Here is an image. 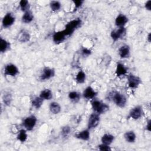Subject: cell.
<instances>
[{
  "mask_svg": "<svg viewBox=\"0 0 151 151\" xmlns=\"http://www.w3.org/2000/svg\"><path fill=\"white\" fill-rule=\"evenodd\" d=\"M107 99L113 101L116 106L120 108H124L127 104V98L122 93L117 91H111L106 97Z\"/></svg>",
  "mask_w": 151,
  "mask_h": 151,
  "instance_id": "6da1fadb",
  "label": "cell"
},
{
  "mask_svg": "<svg viewBox=\"0 0 151 151\" xmlns=\"http://www.w3.org/2000/svg\"><path fill=\"white\" fill-rule=\"evenodd\" d=\"M91 106L94 112L100 115L106 113L110 108L107 104L96 98L91 101Z\"/></svg>",
  "mask_w": 151,
  "mask_h": 151,
  "instance_id": "7a4b0ae2",
  "label": "cell"
},
{
  "mask_svg": "<svg viewBox=\"0 0 151 151\" xmlns=\"http://www.w3.org/2000/svg\"><path fill=\"white\" fill-rule=\"evenodd\" d=\"M82 23H83L82 20L79 18H75L69 21L65 25V28L63 29V31L64 32L65 35L67 37H69L71 35L77 28L81 27V25H82Z\"/></svg>",
  "mask_w": 151,
  "mask_h": 151,
  "instance_id": "3957f363",
  "label": "cell"
},
{
  "mask_svg": "<svg viewBox=\"0 0 151 151\" xmlns=\"http://www.w3.org/2000/svg\"><path fill=\"white\" fill-rule=\"evenodd\" d=\"M37 122V118L34 114L26 117L22 121V126L27 131H32L35 127Z\"/></svg>",
  "mask_w": 151,
  "mask_h": 151,
  "instance_id": "277c9868",
  "label": "cell"
},
{
  "mask_svg": "<svg viewBox=\"0 0 151 151\" xmlns=\"http://www.w3.org/2000/svg\"><path fill=\"white\" fill-rule=\"evenodd\" d=\"M142 80L139 77L132 73H130L127 76V84L131 89H136L141 84Z\"/></svg>",
  "mask_w": 151,
  "mask_h": 151,
  "instance_id": "5b68a950",
  "label": "cell"
},
{
  "mask_svg": "<svg viewBox=\"0 0 151 151\" xmlns=\"http://www.w3.org/2000/svg\"><path fill=\"white\" fill-rule=\"evenodd\" d=\"M144 115L143 109L140 105H137L132 108L129 113L128 119H132L137 120L142 118Z\"/></svg>",
  "mask_w": 151,
  "mask_h": 151,
  "instance_id": "8992f818",
  "label": "cell"
},
{
  "mask_svg": "<svg viewBox=\"0 0 151 151\" xmlns=\"http://www.w3.org/2000/svg\"><path fill=\"white\" fill-rule=\"evenodd\" d=\"M55 74V71L53 68L49 67H44L40 76V80L45 81L54 77Z\"/></svg>",
  "mask_w": 151,
  "mask_h": 151,
  "instance_id": "52a82bcc",
  "label": "cell"
},
{
  "mask_svg": "<svg viewBox=\"0 0 151 151\" xmlns=\"http://www.w3.org/2000/svg\"><path fill=\"white\" fill-rule=\"evenodd\" d=\"M126 28L124 27H119L113 29L110 32V37L114 42L123 38L126 34Z\"/></svg>",
  "mask_w": 151,
  "mask_h": 151,
  "instance_id": "ba28073f",
  "label": "cell"
},
{
  "mask_svg": "<svg viewBox=\"0 0 151 151\" xmlns=\"http://www.w3.org/2000/svg\"><path fill=\"white\" fill-rule=\"evenodd\" d=\"M19 73L18 68L13 63H8L4 66V74L6 76L15 77L19 74Z\"/></svg>",
  "mask_w": 151,
  "mask_h": 151,
  "instance_id": "9c48e42d",
  "label": "cell"
},
{
  "mask_svg": "<svg viewBox=\"0 0 151 151\" xmlns=\"http://www.w3.org/2000/svg\"><path fill=\"white\" fill-rule=\"evenodd\" d=\"M100 122V114L96 113H93L91 114L88 119L87 128L90 130L98 126Z\"/></svg>",
  "mask_w": 151,
  "mask_h": 151,
  "instance_id": "30bf717a",
  "label": "cell"
},
{
  "mask_svg": "<svg viewBox=\"0 0 151 151\" xmlns=\"http://www.w3.org/2000/svg\"><path fill=\"white\" fill-rule=\"evenodd\" d=\"M15 21V17L11 12H7L2 19V26L4 28L11 27Z\"/></svg>",
  "mask_w": 151,
  "mask_h": 151,
  "instance_id": "8fae6325",
  "label": "cell"
},
{
  "mask_svg": "<svg viewBox=\"0 0 151 151\" xmlns=\"http://www.w3.org/2000/svg\"><path fill=\"white\" fill-rule=\"evenodd\" d=\"M97 94L98 93L90 86L86 87L82 93L83 98L88 100H92L95 99Z\"/></svg>",
  "mask_w": 151,
  "mask_h": 151,
  "instance_id": "7c38bea8",
  "label": "cell"
},
{
  "mask_svg": "<svg viewBox=\"0 0 151 151\" xmlns=\"http://www.w3.org/2000/svg\"><path fill=\"white\" fill-rule=\"evenodd\" d=\"M17 39L18 41L21 43H25L28 42L31 39V35L29 32L26 29H21L18 34L17 36Z\"/></svg>",
  "mask_w": 151,
  "mask_h": 151,
  "instance_id": "4fadbf2b",
  "label": "cell"
},
{
  "mask_svg": "<svg viewBox=\"0 0 151 151\" xmlns=\"http://www.w3.org/2000/svg\"><path fill=\"white\" fill-rule=\"evenodd\" d=\"M129 21L128 17L123 14H119L115 18L114 24L115 25L119 28V27H124L126 24Z\"/></svg>",
  "mask_w": 151,
  "mask_h": 151,
  "instance_id": "5bb4252c",
  "label": "cell"
},
{
  "mask_svg": "<svg viewBox=\"0 0 151 151\" xmlns=\"http://www.w3.org/2000/svg\"><path fill=\"white\" fill-rule=\"evenodd\" d=\"M66 37L67 36L63 30L57 31L52 35V41L55 44L58 45L63 43L65 41Z\"/></svg>",
  "mask_w": 151,
  "mask_h": 151,
  "instance_id": "9a60e30c",
  "label": "cell"
},
{
  "mask_svg": "<svg viewBox=\"0 0 151 151\" xmlns=\"http://www.w3.org/2000/svg\"><path fill=\"white\" fill-rule=\"evenodd\" d=\"M119 55L121 58H127L130 55V48L128 45H123L118 50Z\"/></svg>",
  "mask_w": 151,
  "mask_h": 151,
  "instance_id": "2e32d148",
  "label": "cell"
},
{
  "mask_svg": "<svg viewBox=\"0 0 151 151\" xmlns=\"http://www.w3.org/2000/svg\"><path fill=\"white\" fill-rule=\"evenodd\" d=\"M127 73V68L122 63H117L116 64L115 74L117 77H120L126 75Z\"/></svg>",
  "mask_w": 151,
  "mask_h": 151,
  "instance_id": "e0dca14e",
  "label": "cell"
},
{
  "mask_svg": "<svg viewBox=\"0 0 151 151\" xmlns=\"http://www.w3.org/2000/svg\"><path fill=\"white\" fill-rule=\"evenodd\" d=\"M75 137L83 141H88L90 137V130L87 128L86 129H84L81 131L78 132L75 134Z\"/></svg>",
  "mask_w": 151,
  "mask_h": 151,
  "instance_id": "ac0fdd59",
  "label": "cell"
},
{
  "mask_svg": "<svg viewBox=\"0 0 151 151\" xmlns=\"http://www.w3.org/2000/svg\"><path fill=\"white\" fill-rule=\"evenodd\" d=\"M124 140L129 143H133L136 140V134L133 130L126 132L123 135Z\"/></svg>",
  "mask_w": 151,
  "mask_h": 151,
  "instance_id": "d6986e66",
  "label": "cell"
},
{
  "mask_svg": "<svg viewBox=\"0 0 151 151\" xmlns=\"http://www.w3.org/2000/svg\"><path fill=\"white\" fill-rule=\"evenodd\" d=\"M50 111L53 114H58L61 111L60 104L56 101H52L49 104Z\"/></svg>",
  "mask_w": 151,
  "mask_h": 151,
  "instance_id": "ffe728a7",
  "label": "cell"
},
{
  "mask_svg": "<svg viewBox=\"0 0 151 151\" xmlns=\"http://www.w3.org/2000/svg\"><path fill=\"white\" fill-rule=\"evenodd\" d=\"M44 101V100L42 99H41L39 96H34L31 100V106L35 109H39L42 106Z\"/></svg>",
  "mask_w": 151,
  "mask_h": 151,
  "instance_id": "44dd1931",
  "label": "cell"
},
{
  "mask_svg": "<svg viewBox=\"0 0 151 151\" xmlns=\"http://www.w3.org/2000/svg\"><path fill=\"white\" fill-rule=\"evenodd\" d=\"M11 48V43L1 37L0 38V51L1 53H5Z\"/></svg>",
  "mask_w": 151,
  "mask_h": 151,
  "instance_id": "7402d4cb",
  "label": "cell"
},
{
  "mask_svg": "<svg viewBox=\"0 0 151 151\" xmlns=\"http://www.w3.org/2000/svg\"><path fill=\"white\" fill-rule=\"evenodd\" d=\"M39 96L44 100H50L52 98L53 94L50 89L45 88L41 91Z\"/></svg>",
  "mask_w": 151,
  "mask_h": 151,
  "instance_id": "603a6c76",
  "label": "cell"
},
{
  "mask_svg": "<svg viewBox=\"0 0 151 151\" xmlns=\"http://www.w3.org/2000/svg\"><path fill=\"white\" fill-rule=\"evenodd\" d=\"M115 137L110 133H105L101 137V142L102 143L110 145L114 140Z\"/></svg>",
  "mask_w": 151,
  "mask_h": 151,
  "instance_id": "cb8c5ba5",
  "label": "cell"
},
{
  "mask_svg": "<svg viewBox=\"0 0 151 151\" xmlns=\"http://www.w3.org/2000/svg\"><path fill=\"white\" fill-rule=\"evenodd\" d=\"M34 19V15L32 12L29 10L24 13L21 17V21L23 23L29 24Z\"/></svg>",
  "mask_w": 151,
  "mask_h": 151,
  "instance_id": "d4e9b609",
  "label": "cell"
},
{
  "mask_svg": "<svg viewBox=\"0 0 151 151\" xmlns=\"http://www.w3.org/2000/svg\"><path fill=\"white\" fill-rule=\"evenodd\" d=\"M68 97L71 102L77 103L80 101L81 99V94L77 91H71L69 92Z\"/></svg>",
  "mask_w": 151,
  "mask_h": 151,
  "instance_id": "484cf974",
  "label": "cell"
},
{
  "mask_svg": "<svg viewBox=\"0 0 151 151\" xmlns=\"http://www.w3.org/2000/svg\"><path fill=\"white\" fill-rule=\"evenodd\" d=\"M27 130L25 129H20L17 134V139L18 141L21 143H24L27 141L28 139V134H27Z\"/></svg>",
  "mask_w": 151,
  "mask_h": 151,
  "instance_id": "4316f807",
  "label": "cell"
},
{
  "mask_svg": "<svg viewBox=\"0 0 151 151\" xmlns=\"http://www.w3.org/2000/svg\"><path fill=\"white\" fill-rule=\"evenodd\" d=\"M76 81L77 84H83L86 80V74L81 70H79L75 77Z\"/></svg>",
  "mask_w": 151,
  "mask_h": 151,
  "instance_id": "83f0119b",
  "label": "cell"
},
{
  "mask_svg": "<svg viewBox=\"0 0 151 151\" xmlns=\"http://www.w3.org/2000/svg\"><path fill=\"white\" fill-rule=\"evenodd\" d=\"M2 99L4 104L6 106H9L12 100V96L11 93L9 92H5L2 95Z\"/></svg>",
  "mask_w": 151,
  "mask_h": 151,
  "instance_id": "f1b7e54d",
  "label": "cell"
},
{
  "mask_svg": "<svg viewBox=\"0 0 151 151\" xmlns=\"http://www.w3.org/2000/svg\"><path fill=\"white\" fill-rule=\"evenodd\" d=\"M71 129L70 126L65 125L63 126L62 128L61 129V136L62 138L64 139H67L71 133Z\"/></svg>",
  "mask_w": 151,
  "mask_h": 151,
  "instance_id": "f546056e",
  "label": "cell"
},
{
  "mask_svg": "<svg viewBox=\"0 0 151 151\" xmlns=\"http://www.w3.org/2000/svg\"><path fill=\"white\" fill-rule=\"evenodd\" d=\"M19 6L20 9L22 12H26L29 11L30 8V4L28 1L27 0H21L19 2Z\"/></svg>",
  "mask_w": 151,
  "mask_h": 151,
  "instance_id": "4dcf8cb0",
  "label": "cell"
},
{
  "mask_svg": "<svg viewBox=\"0 0 151 151\" xmlns=\"http://www.w3.org/2000/svg\"><path fill=\"white\" fill-rule=\"evenodd\" d=\"M50 6L52 11L56 12L60 9L61 7V4L58 1H52L50 3Z\"/></svg>",
  "mask_w": 151,
  "mask_h": 151,
  "instance_id": "1f68e13d",
  "label": "cell"
},
{
  "mask_svg": "<svg viewBox=\"0 0 151 151\" xmlns=\"http://www.w3.org/2000/svg\"><path fill=\"white\" fill-rule=\"evenodd\" d=\"M98 149L101 151H111V148L110 147V145H107L104 143H101L97 146Z\"/></svg>",
  "mask_w": 151,
  "mask_h": 151,
  "instance_id": "d6a6232c",
  "label": "cell"
},
{
  "mask_svg": "<svg viewBox=\"0 0 151 151\" xmlns=\"http://www.w3.org/2000/svg\"><path fill=\"white\" fill-rule=\"evenodd\" d=\"M81 54L84 57H87L88 56L91 55V51L87 48L83 47L81 50Z\"/></svg>",
  "mask_w": 151,
  "mask_h": 151,
  "instance_id": "836d02e7",
  "label": "cell"
},
{
  "mask_svg": "<svg viewBox=\"0 0 151 151\" xmlns=\"http://www.w3.org/2000/svg\"><path fill=\"white\" fill-rule=\"evenodd\" d=\"M73 2L74 5V11H75L82 6L83 4L84 3V1L83 0H76V1H73Z\"/></svg>",
  "mask_w": 151,
  "mask_h": 151,
  "instance_id": "e575fe53",
  "label": "cell"
},
{
  "mask_svg": "<svg viewBox=\"0 0 151 151\" xmlns=\"http://www.w3.org/2000/svg\"><path fill=\"white\" fill-rule=\"evenodd\" d=\"M145 8L147 11H151V1L149 0L145 4Z\"/></svg>",
  "mask_w": 151,
  "mask_h": 151,
  "instance_id": "d590c367",
  "label": "cell"
},
{
  "mask_svg": "<svg viewBox=\"0 0 151 151\" xmlns=\"http://www.w3.org/2000/svg\"><path fill=\"white\" fill-rule=\"evenodd\" d=\"M146 130L148 132H150L151 131V120L150 119H149L147 121V123H146Z\"/></svg>",
  "mask_w": 151,
  "mask_h": 151,
  "instance_id": "8d00e7d4",
  "label": "cell"
},
{
  "mask_svg": "<svg viewBox=\"0 0 151 151\" xmlns=\"http://www.w3.org/2000/svg\"><path fill=\"white\" fill-rule=\"evenodd\" d=\"M147 41L149 42H150V41H151V33L150 32H149L147 36Z\"/></svg>",
  "mask_w": 151,
  "mask_h": 151,
  "instance_id": "74e56055",
  "label": "cell"
}]
</instances>
